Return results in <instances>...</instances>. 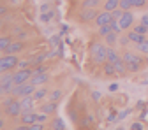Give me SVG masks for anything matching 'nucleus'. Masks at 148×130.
<instances>
[{
	"label": "nucleus",
	"instance_id": "obj_1",
	"mask_svg": "<svg viewBox=\"0 0 148 130\" xmlns=\"http://www.w3.org/2000/svg\"><path fill=\"white\" fill-rule=\"evenodd\" d=\"M34 91H35V84H32V83L28 81V83H23V84H14L11 95L16 97V99H21V97H30V95H34Z\"/></svg>",
	"mask_w": 148,
	"mask_h": 130
},
{
	"label": "nucleus",
	"instance_id": "obj_2",
	"mask_svg": "<svg viewBox=\"0 0 148 130\" xmlns=\"http://www.w3.org/2000/svg\"><path fill=\"white\" fill-rule=\"evenodd\" d=\"M92 56H94V62L95 63H106L108 62V46L101 44V42H95L92 46Z\"/></svg>",
	"mask_w": 148,
	"mask_h": 130
},
{
	"label": "nucleus",
	"instance_id": "obj_3",
	"mask_svg": "<svg viewBox=\"0 0 148 130\" xmlns=\"http://www.w3.org/2000/svg\"><path fill=\"white\" fill-rule=\"evenodd\" d=\"M18 62H20V60H18L16 54H4L2 60H0V70H2V72H9L14 67H18Z\"/></svg>",
	"mask_w": 148,
	"mask_h": 130
},
{
	"label": "nucleus",
	"instance_id": "obj_4",
	"mask_svg": "<svg viewBox=\"0 0 148 130\" xmlns=\"http://www.w3.org/2000/svg\"><path fill=\"white\" fill-rule=\"evenodd\" d=\"M32 74H34L32 69H20L18 72H14V83H16V84L28 83L30 78H32Z\"/></svg>",
	"mask_w": 148,
	"mask_h": 130
},
{
	"label": "nucleus",
	"instance_id": "obj_5",
	"mask_svg": "<svg viewBox=\"0 0 148 130\" xmlns=\"http://www.w3.org/2000/svg\"><path fill=\"white\" fill-rule=\"evenodd\" d=\"M99 14H101V11H99V9H83V11H81V14H79V21H83V23L95 21Z\"/></svg>",
	"mask_w": 148,
	"mask_h": 130
},
{
	"label": "nucleus",
	"instance_id": "obj_6",
	"mask_svg": "<svg viewBox=\"0 0 148 130\" xmlns=\"http://www.w3.org/2000/svg\"><path fill=\"white\" fill-rule=\"evenodd\" d=\"M4 113H5V114H9L11 118H14V116H20V114H23V107H21L20 100H14L12 104H9L7 107H4Z\"/></svg>",
	"mask_w": 148,
	"mask_h": 130
},
{
	"label": "nucleus",
	"instance_id": "obj_7",
	"mask_svg": "<svg viewBox=\"0 0 148 130\" xmlns=\"http://www.w3.org/2000/svg\"><path fill=\"white\" fill-rule=\"evenodd\" d=\"M118 23H120L122 30H129L131 27H134V16H132V12L131 11H125L123 16L118 20Z\"/></svg>",
	"mask_w": 148,
	"mask_h": 130
},
{
	"label": "nucleus",
	"instance_id": "obj_8",
	"mask_svg": "<svg viewBox=\"0 0 148 130\" xmlns=\"http://www.w3.org/2000/svg\"><path fill=\"white\" fill-rule=\"evenodd\" d=\"M111 21H113V14H111L109 11H101V14L97 16V20H95L94 23H95V27L99 28V27H104V25H109Z\"/></svg>",
	"mask_w": 148,
	"mask_h": 130
},
{
	"label": "nucleus",
	"instance_id": "obj_9",
	"mask_svg": "<svg viewBox=\"0 0 148 130\" xmlns=\"http://www.w3.org/2000/svg\"><path fill=\"white\" fill-rule=\"evenodd\" d=\"M23 48H25V44H23L21 41H12V42L9 44V48H7L4 53H5V54H16V53L23 51Z\"/></svg>",
	"mask_w": 148,
	"mask_h": 130
},
{
	"label": "nucleus",
	"instance_id": "obj_10",
	"mask_svg": "<svg viewBox=\"0 0 148 130\" xmlns=\"http://www.w3.org/2000/svg\"><path fill=\"white\" fill-rule=\"evenodd\" d=\"M48 79H49V74H48V72H42V74H32L30 83L35 84V86H39V84H44Z\"/></svg>",
	"mask_w": 148,
	"mask_h": 130
},
{
	"label": "nucleus",
	"instance_id": "obj_11",
	"mask_svg": "<svg viewBox=\"0 0 148 130\" xmlns=\"http://www.w3.org/2000/svg\"><path fill=\"white\" fill-rule=\"evenodd\" d=\"M34 97L30 95V97H21L20 99V104H21V107H23V113H28V111L34 107Z\"/></svg>",
	"mask_w": 148,
	"mask_h": 130
},
{
	"label": "nucleus",
	"instance_id": "obj_12",
	"mask_svg": "<svg viewBox=\"0 0 148 130\" xmlns=\"http://www.w3.org/2000/svg\"><path fill=\"white\" fill-rule=\"evenodd\" d=\"M127 35H129V39H131V42H134V44H136V46H138V44H141V42H145V41H146V37H145V35H143V33H138V32H134V30H132V32H129V33H127Z\"/></svg>",
	"mask_w": 148,
	"mask_h": 130
},
{
	"label": "nucleus",
	"instance_id": "obj_13",
	"mask_svg": "<svg viewBox=\"0 0 148 130\" xmlns=\"http://www.w3.org/2000/svg\"><path fill=\"white\" fill-rule=\"evenodd\" d=\"M55 109H57V102H51V100H49L48 104H42V105L39 107L41 113H46V114H53Z\"/></svg>",
	"mask_w": 148,
	"mask_h": 130
},
{
	"label": "nucleus",
	"instance_id": "obj_14",
	"mask_svg": "<svg viewBox=\"0 0 148 130\" xmlns=\"http://www.w3.org/2000/svg\"><path fill=\"white\" fill-rule=\"evenodd\" d=\"M37 121V114H34V113H23L21 114V123H25V125H32V123H35Z\"/></svg>",
	"mask_w": 148,
	"mask_h": 130
},
{
	"label": "nucleus",
	"instance_id": "obj_15",
	"mask_svg": "<svg viewBox=\"0 0 148 130\" xmlns=\"http://www.w3.org/2000/svg\"><path fill=\"white\" fill-rule=\"evenodd\" d=\"M113 65H115V69H116V74H120V76L129 70V69H127V63H125V60H123V58H120V60H118V62H115Z\"/></svg>",
	"mask_w": 148,
	"mask_h": 130
},
{
	"label": "nucleus",
	"instance_id": "obj_16",
	"mask_svg": "<svg viewBox=\"0 0 148 130\" xmlns=\"http://www.w3.org/2000/svg\"><path fill=\"white\" fill-rule=\"evenodd\" d=\"M101 5V0H83L81 7L83 9H97Z\"/></svg>",
	"mask_w": 148,
	"mask_h": 130
},
{
	"label": "nucleus",
	"instance_id": "obj_17",
	"mask_svg": "<svg viewBox=\"0 0 148 130\" xmlns=\"http://www.w3.org/2000/svg\"><path fill=\"white\" fill-rule=\"evenodd\" d=\"M123 60H125V63H141V60L136 56L134 53H131V51L123 53Z\"/></svg>",
	"mask_w": 148,
	"mask_h": 130
},
{
	"label": "nucleus",
	"instance_id": "obj_18",
	"mask_svg": "<svg viewBox=\"0 0 148 130\" xmlns=\"http://www.w3.org/2000/svg\"><path fill=\"white\" fill-rule=\"evenodd\" d=\"M120 7V0H106L104 2V11H115V9H118Z\"/></svg>",
	"mask_w": 148,
	"mask_h": 130
},
{
	"label": "nucleus",
	"instance_id": "obj_19",
	"mask_svg": "<svg viewBox=\"0 0 148 130\" xmlns=\"http://www.w3.org/2000/svg\"><path fill=\"white\" fill-rule=\"evenodd\" d=\"M104 41H106V44H108V46L116 44V42H118V33H116V32H109V33L104 37Z\"/></svg>",
	"mask_w": 148,
	"mask_h": 130
},
{
	"label": "nucleus",
	"instance_id": "obj_20",
	"mask_svg": "<svg viewBox=\"0 0 148 130\" xmlns=\"http://www.w3.org/2000/svg\"><path fill=\"white\" fill-rule=\"evenodd\" d=\"M120 60V56H118V53L113 49V48H108V62H111V63H115V62H118Z\"/></svg>",
	"mask_w": 148,
	"mask_h": 130
},
{
	"label": "nucleus",
	"instance_id": "obj_21",
	"mask_svg": "<svg viewBox=\"0 0 148 130\" xmlns=\"http://www.w3.org/2000/svg\"><path fill=\"white\" fill-rule=\"evenodd\" d=\"M104 74H106V76H115V74H116V69H115V65L111 62L104 63Z\"/></svg>",
	"mask_w": 148,
	"mask_h": 130
},
{
	"label": "nucleus",
	"instance_id": "obj_22",
	"mask_svg": "<svg viewBox=\"0 0 148 130\" xmlns=\"http://www.w3.org/2000/svg\"><path fill=\"white\" fill-rule=\"evenodd\" d=\"M12 42V37H9V35H4L2 39H0V49L2 51H5L7 48H9V44Z\"/></svg>",
	"mask_w": 148,
	"mask_h": 130
},
{
	"label": "nucleus",
	"instance_id": "obj_23",
	"mask_svg": "<svg viewBox=\"0 0 148 130\" xmlns=\"http://www.w3.org/2000/svg\"><path fill=\"white\" fill-rule=\"evenodd\" d=\"M46 95H48V91H46L44 88H39V90L35 88V91H34V95H32V97H34L35 100H42V99H44Z\"/></svg>",
	"mask_w": 148,
	"mask_h": 130
},
{
	"label": "nucleus",
	"instance_id": "obj_24",
	"mask_svg": "<svg viewBox=\"0 0 148 130\" xmlns=\"http://www.w3.org/2000/svg\"><path fill=\"white\" fill-rule=\"evenodd\" d=\"M51 127H53V130H65V123H64L60 118H57V120H55Z\"/></svg>",
	"mask_w": 148,
	"mask_h": 130
},
{
	"label": "nucleus",
	"instance_id": "obj_25",
	"mask_svg": "<svg viewBox=\"0 0 148 130\" xmlns=\"http://www.w3.org/2000/svg\"><path fill=\"white\" fill-rule=\"evenodd\" d=\"M109 32H113V28H111V23H109V25H104V27H99V35L106 37Z\"/></svg>",
	"mask_w": 148,
	"mask_h": 130
},
{
	"label": "nucleus",
	"instance_id": "obj_26",
	"mask_svg": "<svg viewBox=\"0 0 148 130\" xmlns=\"http://www.w3.org/2000/svg\"><path fill=\"white\" fill-rule=\"evenodd\" d=\"M134 5H132V2L131 0H120V9H123V11H131Z\"/></svg>",
	"mask_w": 148,
	"mask_h": 130
},
{
	"label": "nucleus",
	"instance_id": "obj_27",
	"mask_svg": "<svg viewBox=\"0 0 148 130\" xmlns=\"http://www.w3.org/2000/svg\"><path fill=\"white\" fill-rule=\"evenodd\" d=\"M60 99H62V91H60V90H55L53 93L49 95V100H51V102H58Z\"/></svg>",
	"mask_w": 148,
	"mask_h": 130
},
{
	"label": "nucleus",
	"instance_id": "obj_28",
	"mask_svg": "<svg viewBox=\"0 0 148 130\" xmlns=\"http://www.w3.org/2000/svg\"><path fill=\"white\" fill-rule=\"evenodd\" d=\"M132 30H134V32H138V33H143V35H145V33L148 32V27H145L143 23H139V25H134V28H132Z\"/></svg>",
	"mask_w": 148,
	"mask_h": 130
},
{
	"label": "nucleus",
	"instance_id": "obj_29",
	"mask_svg": "<svg viewBox=\"0 0 148 130\" xmlns=\"http://www.w3.org/2000/svg\"><path fill=\"white\" fill-rule=\"evenodd\" d=\"M138 51H139V53H143V54H148V39H146L145 42L138 44Z\"/></svg>",
	"mask_w": 148,
	"mask_h": 130
},
{
	"label": "nucleus",
	"instance_id": "obj_30",
	"mask_svg": "<svg viewBox=\"0 0 148 130\" xmlns=\"http://www.w3.org/2000/svg\"><path fill=\"white\" fill-rule=\"evenodd\" d=\"M32 70H34V74H42V72H48V67H46V65H39V63H37Z\"/></svg>",
	"mask_w": 148,
	"mask_h": 130
},
{
	"label": "nucleus",
	"instance_id": "obj_31",
	"mask_svg": "<svg viewBox=\"0 0 148 130\" xmlns=\"http://www.w3.org/2000/svg\"><path fill=\"white\" fill-rule=\"evenodd\" d=\"M123 12H125V11H123V9H120V7H118V9H115V11H111V14H113V20H120V18L123 16Z\"/></svg>",
	"mask_w": 148,
	"mask_h": 130
},
{
	"label": "nucleus",
	"instance_id": "obj_32",
	"mask_svg": "<svg viewBox=\"0 0 148 130\" xmlns=\"http://www.w3.org/2000/svg\"><path fill=\"white\" fill-rule=\"evenodd\" d=\"M111 28H113V32H116V33L123 32L122 27H120V23H118V20H113V21H111Z\"/></svg>",
	"mask_w": 148,
	"mask_h": 130
},
{
	"label": "nucleus",
	"instance_id": "obj_33",
	"mask_svg": "<svg viewBox=\"0 0 148 130\" xmlns=\"http://www.w3.org/2000/svg\"><path fill=\"white\" fill-rule=\"evenodd\" d=\"M129 113H131V111H129V109H125V111H120V113H118V116H116V120H115V121H122V120H123V118H125V116H127Z\"/></svg>",
	"mask_w": 148,
	"mask_h": 130
},
{
	"label": "nucleus",
	"instance_id": "obj_34",
	"mask_svg": "<svg viewBox=\"0 0 148 130\" xmlns=\"http://www.w3.org/2000/svg\"><path fill=\"white\" fill-rule=\"evenodd\" d=\"M28 127H30V130H42V128H44V125L39 123V121H35V123H32V125H28Z\"/></svg>",
	"mask_w": 148,
	"mask_h": 130
},
{
	"label": "nucleus",
	"instance_id": "obj_35",
	"mask_svg": "<svg viewBox=\"0 0 148 130\" xmlns=\"http://www.w3.org/2000/svg\"><path fill=\"white\" fill-rule=\"evenodd\" d=\"M118 42H120L122 46H127L129 42H131V39H129V35H123V37H120V39H118Z\"/></svg>",
	"mask_w": 148,
	"mask_h": 130
},
{
	"label": "nucleus",
	"instance_id": "obj_36",
	"mask_svg": "<svg viewBox=\"0 0 148 130\" xmlns=\"http://www.w3.org/2000/svg\"><path fill=\"white\" fill-rule=\"evenodd\" d=\"M53 18V11L49 12V14H41V21H44V23H48L49 20Z\"/></svg>",
	"mask_w": 148,
	"mask_h": 130
},
{
	"label": "nucleus",
	"instance_id": "obj_37",
	"mask_svg": "<svg viewBox=\"0 0 148 130\" xmlns=\"http://www.w3.org/2000/svg\"><path fill=\"white\" fill-rule=\"evenodd\" d=\"M60 37H51V41H49V44L51 46H55V48H60Z\"/></svg>",
	"mask_w": 148,
	"mask_h": 130
},
{
	"label": "nucleus",
	"instance_id": "obj_38",
	"mask_svg": "<svg viewBox=\"0 0 148 130\" xmlns=\"http://www.w3.org/2000/svg\"><path fill=\"white\" fill-rule=\"evenodd\" d=\"M18 67H20V69H28V67H30V62H27V60H20V62H18Z\"/></svg>",
	"mask_w": 148,
	"mask_h": 130
},
{
	"label": "nucleus",
	"instance_id": "obj_39",
	"mask_svg": "<svg viewBox=\"0 0 148 130\" xmlns=\"http://www.w3.org/2000/svg\"><path fill=\"white\" fill-rule=\"evenodd\" d=\"M48 120V114L46 113H41V114H37V121H39V123H44Z\"/></svg>",
	"mask_w": 148,
	"mask_h": 130
},
{
	"label": "nucleus",
	"instance_id": "obj_40",
	"mask_svg": "<svg viewBox=\"0 0 148 130\" xmlns=\"http://www.w3.org/2000/svg\"><path fill=\"white\" fill-rule=\"evenodd\" d=\"M146 5V0H136L134 2V7H145Z\"/></svg>",
	"mask_w": 148,
	"mask_h": 130
},
{
	"label": "nucleus",
	"instance_id": "obj_41",
	"mask_svg": "<svg viewBox=\"0 0 148 130\" xmlns=\"http://www.w3.org/2000/svg\"><path fill=\"white\" fill-rule=\"evenodd\" d=\"M92 99H94V100H101V93H99V91H92Z\"/></svg>",
	"mask_w": 148,
	"mask_h": 130
},
{
	"label": "nucleus",
	"instance_id": "obj_42",
	"mask_svg": "<svg viewBox=\"0 0 148 130\" xmlns=\"http://www.w3.org/2000/svg\"><path fill=\"white\" fill-rule=\"evenodd\" d=\"M139 23H143L145 27H148V14H145V16L141 18V21H139Z\"/></svg>",
	"mask_w": 148,
	"mask_h": 130
},
{
	"label": "nucleus",
	"instance_id": "obj_43",
	"mask_svg": "<svg viewBox=\"0 0 148 130\" xmlns=\"http://www.w3.org/2000/svg\"><path fill=\"white\" fill-rule=\"evenodd\" d=\"M27 39V33L25 32H20V33H18V41H25Z\"/></svg>",
	"mask_w": 148,
	"mask_h": 130
},
{
	"label": "nucleus",
	"instance_id": "obj_44",
	"mask_svg": "<svg viewBox=\"0 0 148 130\" xmlns=\"http://www.w3.org/2000/svg\"><path fill=\"white\" fill-rule=\"evenodd\" d=\"M14 130H30V127H28V125H25V123H23V125H20V127H16V128H14Z\"/></svg>",
	"mask_w": 148,
	"mask_h": 130
},
{
	"label": "nucleus",
	"instance_id": "obj_45",
	"mask_svg": "<svg viewBox=\"0 0 148 130\" xmlns=\"http://www.w3.org/2000/svg\"><path fill=\"white\" fill-rule=\"evenodd\" d=\"M132 130H143V125L141 123H134L132 125Z\"/></svg>",
	"mask_w": 148,
	"mask_h": 130
},
{
	"label": "nucleus",
	"instance_id": "obj_46",
	"mask_svg": "<svg viewBox=\"0 0 148 130\" xmlns=\"http://www.w3.org/2000/svg\"><path fill=\"white\" fill-rule=\"evenodd\" d=\"M116 90H118V84H116V83L109 84V91H116Z\"/></svg>",
	"mask_w": 148,
	"mask_h": 130
},
{
	"label": "nucleus",
	"instance_id": "obj_47",
	"mask_svg": "<svg viewBox=\"0 0 148 130\" xmlns=\"http://www.w3.org/2000/svg\"><path fill=\"white\" fill-rule=\"evenodd\" d=\"M5 12H7V7H5V5H2V7H0V14H2V16H4Z\"/></svg>",
	"mask_w": 148,
	"mask_h": 130
},
{
	"label": "nucleus",
	"instance_id": "obj_48",
	"mask_svg": "<svg viewBox=\"0 0 148 130\" xmlns=\"http://www.w3.org/2000/svg\"><path fill=\"white\" fill-rule=\"evenodd\" d=\"M48 9H49V5H48V4H44V5H41V11H42V12H44V11H48Z\"/></svg>",
	"mask_w": 148,
	"mask_h": 130
},
{
	"label": "nucleus",
	"instance_id": "obj_49",
	"mask_svg": "<svg viewBox=\"0 0 148 130\" xmlns=\"http://www.w3.org/2000/svg\"><path fill=\"white\" fill-rule=\"evenodd\" d=\"M116 130H125V128H123V127H118V128H116Z\"/></svg>",
	"mask_w": 148,
	"mask_h": 130
},
{
	"label": "nucleus",
	"instance_id": "obj_50",
	"mask_svg": "<svg viewBox=\"0 0 148 130\" xmlns=\"http://www.w3.org/2000/svg\"><path fill=\"white\" fill-rule=\"evenodd\" d=\"M131 2H132V5H134V2H136V0H131Z\"/></svg>",
	"mask_w": 148,
	"mask_h": 130
}]
</instances>
